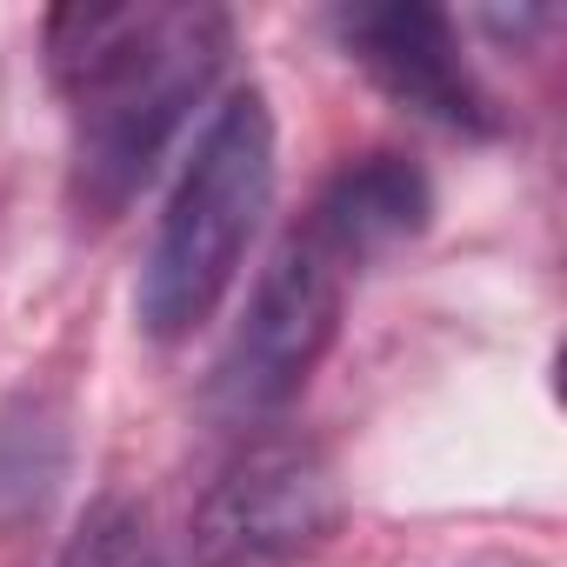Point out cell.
Returning a JSON list of instances; mask_svg holds the SVG:
<instances>
[{
	"label": "cell",
	"mask_w": 567,
	"mask_h": 567,
	"mask_svg": "<svg viewBox=\"0 0 567 567\" xmlns=\"http://www.w3.org/2000/svg\"><path fill=\"white\" fill-rule=\"evenodd\" d=\"M328 34L394 107L421 114L427 127H447L467 141L501 134V107L474 74L454 14L421 8V0H381V8H334Z\"/></svg>",
	"instance_id": "obj_5"
},
{
	"label": "cell",
	"mask_w": 567,
	"mask_h": 567,
	"mask_svg": "<svg viewBox=\"0 0 567 567\" xmlns=\"http://www.w3.org/2000/svg\"><path fill=\"white\" fill-rule=\"evenodd\" d=\"M341 527L334 461L308 434H254L194 507V567H288Z\"/></svg>",
	"instance_id": "obj_4"
},
{
	"label": "cell",
	"mask_w": 567,
	"mask_h": 567,
	"mask_svg": "<svg viewBox=\"0 0 567 567\" xmlns=\"http://www.w3.org/2000/svg\"><path fill=\"white\" fill-rule=\"evenodd\" d=\"M54 567H161V547H154V527H147V514L134 501L101 494L81 514V527L68 534Z\"/></svg>",
	"instance_id": "obj_7"
},
{
	"label": "cell",
	"mask_w": 567,
	"mask_h": 567,
	"mask_svg": "<svg viewBox=\"0 0 567 567\" xmlns=\"http://www.w3.org/2000/svg\"><path fill=\"white\" fill-rule=\"evenodd\" d=\"M434 220V187L408 154H361L328 174V187L308 207V227L354 267L368 274L374 260L414 247Z\"/></svg>",
	"instance_id": "obj_6"
},
{
	"label": "cell",
	"mask_w": 567,
	"mask_h": 567,
	"mask_svg": "<svg viewBox=\"0 0 567 567\" xmlns=\"http://www.w3.org/2000/svg\"><path fill=\"white\" fill-rule=\"evenodd\" d=\"M41 34L68 101V194L81 220H114L214 94L234 54V21L187 0H134L54 8Z\"/></svg>",
	"instance_id": "obj_1"
},
{
	"label": "cell",
	"mask_w": 567,
	"mask_h": 567,
	"mask_svg": "<svg viewBox=\"0 0 567 567\" xmlns=\"http://www.w3.org/2000/svg\"><path fill=\"white\" fill-rule=\"evenodd\" d=\"M267 207H274V107L260 87H234L200 127L161 207L154 247L141 260V288H134L141 334L187 341L214 321V308L240 280V260Z\"/></svg>",
	"instance_id": "obj_2"
},
{
	"label": "cell",
	"mask_w": 567,
	"mask_h": 567,
	"mask_svg": "<svg viewBox=\"0 0 567 567\" xmlns=\"http://www.w3.org/2000/svg\"><path fill=\"white\" fill-rule=\"evenodd\" d=\"M354 267L301 220L288 240L274 247V260L260 267L247 315L227 341V354L214 361L207 401L227 421H267L280 414L321 368V354L341 334V308L354 288Z\"/></svg>",
	"instance_id": "obj_3"
}]
</instances>
